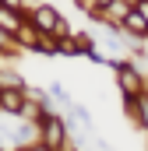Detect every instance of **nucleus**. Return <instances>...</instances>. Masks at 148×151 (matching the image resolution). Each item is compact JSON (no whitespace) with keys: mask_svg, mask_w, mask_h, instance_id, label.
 <instances>
[{"mask_svg":"<svg viewBox=\"0 0 148 151\" xmlns=\"http://www.w3.org/2000/svg\"><path fill=\"white\" fill-rule=\"evenodd\" d=\"M138 127L148 130V91H138Z\"/></svg>","mask_w":148,"mask_h":151,"instance_id":"6e6552de","label":"nucleus"},{"mask_svg":"<svg viewBox=\"0 0 148 151\" xmlns=\"http://www.w3.org/2000/svg\"><path fill=\"white\" fill-rule=\"evenodd\" d=\"M39 127H42V144H46V151L67 148V127H64V119L53 113V109L39 119Z\"/></svg>","mask_w":148,"mask_h":151,"instance_id":"f03ea898","label":"nucleus"},{"mask_svg":"<svg viewBox=\"0 0 148 151\" xmlns=\"http://www.w3.org/2000/svg\"><path fill=\"white\" fill-rule=\"evenodd\" d=\"M21 21H25V11H14V7H4V4H0V28H4V32L14 35Z\"/></svg>","mask_w":148,"mask_h":151,"instance_id":"0eeeda50","label":"nucleus"},{"mask_svg":"<svg viewBox=\"0 0 148 151\" xmlns=\"http://www.w3.org/2000/svg\"><path fill=\"white\" fill-rule=\"evenodd\" d=\"M134 7H138V14H141V18H145V21H148V0H138Z\"/></svg>","mask_w":148,"mask_h":151,"instance_id":"9b49d317","label":"nucleus"},{"mask_svg":"<svg viewBox=\"0 0 148 151\" xmlns=\"http://www.w3.org/2000/svg\"><path fill=\"white\" fill-rule=\"evenodd\" d=\"M113 67H116V81H120V91L123 95H138V91H145V77L138 74L131 63H123V60H110Z\"/></svg>","mask_w":148,"mask_h":151,"instance_id":"7ed1b4c3","label":"nucleus"},{"mask_svg":"<svg viewBox=\"0 0 148 151\" xmlns=\"http://www.w3.org/2000/svg\"><path fill=\"white\" fill-rule=\"evenodd\" d=\"M120 32H131L134 39H148V21L138 14V7H131V11L120 18Z\"/></svg>","mask_w":148,"mask_h":151,"instance_id":"423d86ee","label":"nucleus"},{"mask_svg":"<svg viewBox=\"0 0 148 151\" xmlns=\"http://www.w3.org/2000/svg\"><path fill=\"white\" fill-rule=\"evenodd\" d=\"M49 95H53L57 102H64V106H71V99H67V88H64L60 81H49Z\"/></svg>","mask_w":148,"mask_h":151,"instance_id":"9d476101","label":"nucleus"},{"mask_svg":"<svg viewBox=\"0 0 148 151\" xmlns=\"http://www.w3.org/2000/svg\"><path fill=\"white\" fill-rule=\"evenodd\" d=\"M25 106V88H14V84H4L0 88V113L7 116H18Z\"/></svg>","mask_w":148,"mask_h":151,"instance_id":"39448f33","label":"nucleus"},{"mask_svg":"<svg viewBox=\"0 0 148 151\" xmlns=\"http://www.w3.org/2000/svg\"><path fill=\"white\" fill-rule=\"evenodd\" d=\"M71 113L78 116V123H81L85 130H92V116H88V109H85L81 102H71Z\"/></svg>","mask_w":148,"mask_h":151,"instance_id":"1a4fd4ad","label":"nucleus"},{"mask_svg":"<svg viewBox=\"0 0 148 151\" xmlns=\"http://www.w3.org/2000/svg\"><path fill=\"white\" fill-rule=\"evenodd\" d=\"M127 4H138V0H127Z\"/></svg>","mask_w":148,"mask_h":151,"instance_id":"ddd939ff","label":"nucleus"},{"mask_svg":"<svg viewBox=\"0 0 148 151\" xmlns=\"http://www.w3.org/2000/svg\"><path fill=\"white\" fill-rule=\"evenodd\" d=\"M14 42H18V49H32V53H39V46H42V32L25 18V21L18 25V32H14Z\"/></svg>","mask_w":148,"mask_h":151,"instance_id":"20e7f679","label":"nucleus"},{"mask_svg":"<svg viewBox=\"0 0 148 151\" xmlns=\"http://www.w3.org/2000/svg\"><path fill=\"white\" fill-rule=\"evenodd\" d=\"M0 148H11V144H4V141H0Z\"/></svg>","mask_w":148,"mask_h":151,"instance_id":"f8f14e48","label":"nucleus"},{"mask_svg":"<svg viewBox=\"0 0 148 151\" xmlns=\"http://www.w3.org/2000/svg\"><path fill=\"white\" fill-rule=\"evenodd\" d=\"M28 21L36 25L39 32H46V35H57V39L71 35L67 21H64V18L53 11V4H39V7H32V11H28Z\"/></svg>","mask_w":148,"mask_h":151,"instance_id":"f257e3e1","label":"nucleus"}]
</instances>
